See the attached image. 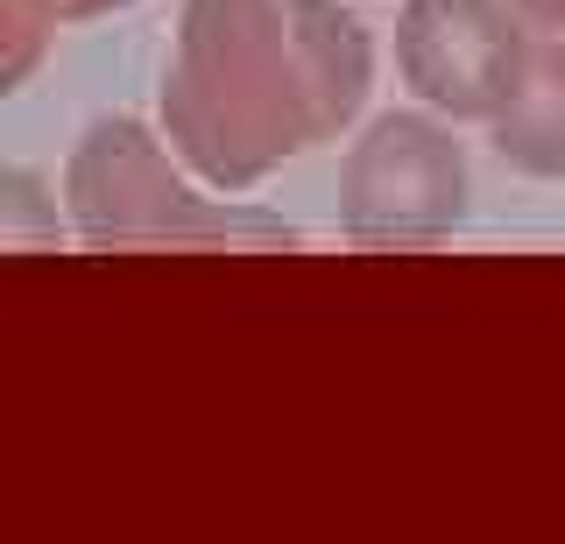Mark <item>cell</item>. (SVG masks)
<instances>
[{
  "instance_id": "1",
  "label": "cell",
  "mask_w": 565,
  "mask_h": 544,
  "mask_svg": "<svg viewBox=\"0 0 565 544\" xmlns=\"http://www.w3.org/2000/svg\"><path fill=\"white\" fill-rule=\"evenodd\" d=\"M163 135L220 191L262 184L282 156L326 142L282 0H184Z\"/></svg>"
},
{
  "instance_id": "10",
  "label": "cell",
  "mask_w": 565,
  "mask_h": 544,
  "mask_svg": "<svg viewBox=\"0 0 565 544\" xmlns=\"http://www.w3.org/2000/svg\"><path fill=\"white\" fill-rule=\"evenodd\" d=\"M509 8H516L523 22H537V29H558V36H565V0H509Z\"/></svg>"
},
{
  "instance_id": "8",
  "label": "cell",
  "mask_w": 565,
  "mask_h": 544,
  "mask_svg": "<svg viewBox=\"0 0 565 544\" xmlns=\"http://www.w3.org/2000/svg\"><path fill=\"white\" fill-rule=\"evenodd\" d=\"M50 29L57 22L43 14V0H0V99L35 78V64L50 50Z\"/></svg>"
},
{
  "instance_id": "4",
  "label": "cell",
  "mask_w": 565,
  "mask_h": 544,
  "mask_svg": "<svg viewBox=\"0 0 565 544\" xmlns=\"http://www.w3.org/2000/svg\"><path fill=\"white\" fill-rule=\"evenodd\" d=\"M530 29L509 0H411L396 22V64L424 107L488 120L516 85Z\"/></svg>"
},
{
  "instance_id": "9",
  "label": "cell",
  "mask_w": 565,
  "mask_h": 544,
  "mask_svg": "<svg viewBox=\"0 0 565 544\" xmlns=\"http://www.w3.org/2000/svg\"><path fill=\"white\" fill-rule=\"evenodd\" d=\"M114 8H128V0H43L50 22H99V14H114Z\"/></svg>"
},
{
  "instance_id": "5",
  "label": "cell",
  "mask_w": 565,
  "mask_h": 544,
  "mask_svg": "<svg viewBox=\"0 0 565 544\" xmlns=\"http://www.w3.org/2000/svg\"><path fill=\"white\" fill-rule=\"evenodd\" d=\"M494 149L530 178H565V36H530L516 85L488 114Z\"/></svg>"
},
{
  "instance_id": "2",
  "label": "cell",
  "mask_w": 565,
  "mask_h": 544,
  "mask_svg": "<svg viewBox=\"0 0 565 544\" xmlns=\"http://www.w3.org/2000/svg\"><path fill=\"white\" fill-rule=\"evenodd\" d=\"M71 226L85 248L128 255V248H297V226L255 205H220L205 191H191L170 170V156L156 149V135L141 120L114 114L93 120L85 142L71 149L64 170Z\"/></svg>"
},
{
  "instance_id": "7",
  "label": "cell",
  "mask_w": 565,
  "mask_h": 544,
  "mask_svg": "<svg viewBox=\"0 0 565 544\" xmlns=\"http://www.w3.org/2000/svg\"><path fill=\"white\" fill-rule=\"evenodd\" d=\"M64 248V213L50 184L22 163H0V255H50Z\"/></svg>"
},
{
  "instance_id": "6",
  "label": "cell",
  "mask_w": 565,
  "mask_h": 544,
  "mask_svg": "<svg viewBox=\"0 0 565 544\" xmlns=\"http://www.w3.org/2000/svg\"><path fill=\"white\" fill-rule=\"evenodd\" d=\"M282 8H290V36H297V57H305L318 120H326V142H332V135L361 114L367 78H375L367 22L353 8H340V0H282Z\"/></svg>"
},
{
  "instance_id": "3",
  "label": "cell",
  "mask_w": 565,
  "mask_h": 544,
  "mask_svg": "<svg viewBox=\"0 0 565 544\" xmlns=\"http://www.w3.org/2000/svg\"><path fill=\"white\" fill-rule=\"evenodd\" d=\"M467 220V156L424 114H382L340 170V226L353 248H438Z\"/></svg>"
}]
</instances>
